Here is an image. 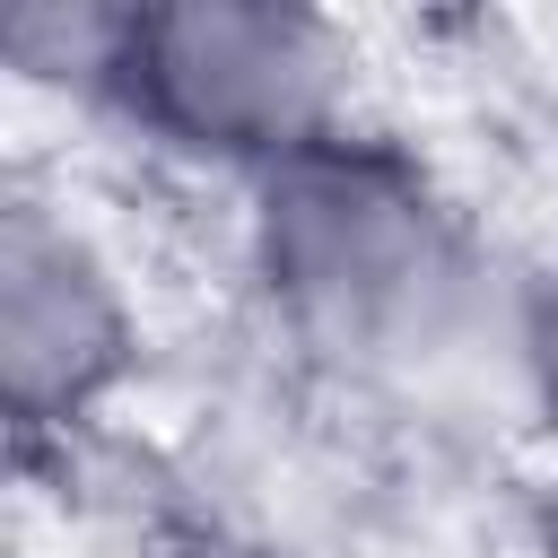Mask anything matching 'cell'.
Returning <instances> with one entry per match:
<instances>
[{"label":"cell","instance_id":"obj_1","mask_svg":"<svg viewBox=\"0 0 558 558\" xmlns=\"http://www.w3.org/2000/svg\"><path fill=\"white\" fill-rule=\"evenodd\" d=\"M244 270L305 357L366 384L436 375L480 331L506 340V296L462 201L366 122L244 183Z\"/></svg>","mask_w":558,"mask_h":558},{"label":"cell","instance_id":"obj_5","mask_svg":"<svg viewBox=\"0 0 558 558\" xmlns=\"http://www.w3.org/2000/svg\"><path fill=\"white\" fill-rule=\"evenodd\" d=\"M532 549L558 558V471H549V488H541V506H532Z\"/></svg>","mask_w":558,"mask_h":558},{"label":"cell","instance_id":"obj_3","mask_svg":"<svg viewBox=\"0 0 558 558\" xmlns=\"http://www.w3.org/2000/svg\"><path fill=\"white\" fill-rule=\"evenodd\" d=\"M140 375V305L113 253L44 183H0V410L17 453L70 445Z\"/></svg>","mask_w":558,"mask_h":558},{"label":"cell","instance_id":"obj_4","mask_svg":"<svg viewBox=\"0 0 558 558\" xmlns=\"http://www.w3.org/2000/svg\"><path fill=\"white\" fill-rule=\"evenodd\" d=\"M506 357H514L532 418L558 436V262H541L506 288Z\"/></svg>","mask_w":558,"mask_h":558},{"label":"cell","instance_id":"obj_2","mask_svg":"<svg viewBox=\"0 0 558 558\" xmlns=\"http://www.w3.org/2000/svg\"><path fill=\"white\" fill-rule=\"evenodd\" d=\"M87 105L157 157L262 183L357 122V44L305 0H113Z\"/></svg>","mask_w":558,"mask_h":558},{"label":"cell","instance_id":"obj_6","mask_svg":"<svg viewBox=\"0 0 558 558\" xmlns=\"http://www.w3.org/2000/svg\"><path fill=\"white\" fill-rule=\"evenodd\" d=\"M166 558H262V549H227V541H183V549H166Z\"/></svg>","mask_w":558,"mask_h":558}]
</instances>
